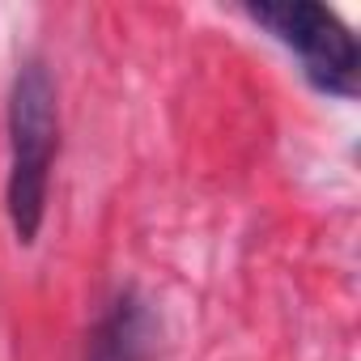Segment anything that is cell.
Returning a JSON list of instances; mask_svg holds the SVG:
<instances>
[{
  "label": "cell",
  "mask_w": 361,
  "mask_h": 361,
  "mask_svg": "<svg viewBox=\"0 0 361 361\" xmlns=\"http://www.w3.org/2000/svg\"><path fill=\"white\" fill-rule=\"evenodd\" d=\"M60 149L56 85L39 60H26L9 94V221L18 243H35L47 213L51 161Z\"/></svg>",
  "instance_id": "cell-1"
},
{
  "label": "cell",
  "mask_w": 361,
  "mask_h": 361,
  "mask_svg": "<svg viewBox=\"0 0 361 361\" xmlns=\"http://www.w3.org/2000/svg\"><path fill=\"white\" fill-rule=\"evenodd\" d=\"M251 18L268 26L285 47L298 51L306 77L319 90L340 94V98L357 94L361 51L348 26L331 9L314 5V0H259V5H251Z\"/></svg>",
  "instance_id": "cell-2"
},
{
  "label": "cell",
  "mask_w": 361,
  "mask_h": 361,
  "mask_svg": "<svg viewBox=\"0 0 361 361\" xmlns=\"http://www.w3.org/2000/svg\"><path fill=\"white\" fill-rule=\"evenodd\" d=\"M149 340H153V319L145 302L136 293H123L102 314L85 361H149Z\"/></svg>",
  "instance_id": "cell-3"
}]
</instances>
